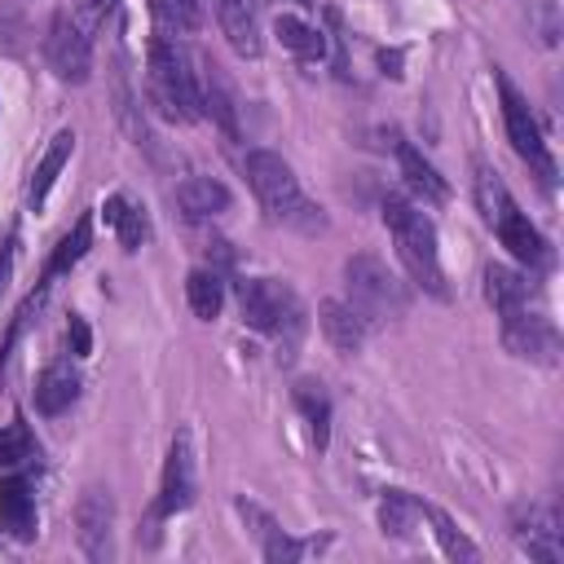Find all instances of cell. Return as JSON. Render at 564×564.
<instances>
[{"label":"cell","mask_w":564,"mask_h":564,"mask_svg":"<svg viewBox=\"0 0 564 564\" xmlns=\"http://www.w3.org/2000/svg\"><path fill=\"white\" fill-rule=\"evenodd\" d=\"M242 172H247V185L260 203V212L273 220V225H286V229H304V234H317L326 225L322 207L304 198L291 163L273 150H251L242 159Z\"/></svg>","instance_id":"1"},{"label":"cell","mask_w":564,"mask_h":564,"mask_svg":"<svg viewBox=\"0 0 564 564\" xmlns=\"http://www.w3.org/2000/svg\"><path fill=\"white\" fill-rule=\"evenodd\" d=\"M145 93H150V106L163 119H176V123L198 119V84H194L189 57H185V48L176 44L172 31H154L150 35V48H145Z\"/></svg>","instance_id":"2"},{"label":"cell","mask_w":564,"mask_h":564,"mask_svg":"<svg viewBox=\"0 0 564 564\" xmlns=\"http://www.w3.org/2000/svg\"><path fill=\"white\" fill-rule=\"evenodd\" d=\"M476 207L485 216V225L498 234V242L524 264V269H542L546 264V238L533 229V220L520 212V203L511 198V189L502 185V176L494 167H476Z\"/></svg>","instance_id":"3"},{"label":"cell","mask_w":564,"mask_h":564,"mask_svg":"<svg viewBox=\"0 0 564 564\" xmlns=\"http://www.w3.org/2000/svg\"><path fill=\"white\" fill-rule=\"evenodd\" d=\"M383 225H388V238H392L397 260L405 264V273H410L423 291H432V295L445 300V273H441L432 220H427L410 198L392 194V198H383Z\"/></svg>","instance_id":"4"},{"label":"cell","mask_w":564,"mask_h":564,"mask_svg":"<svg viewBox=\"0 0 564 564\" xmlns=\"http://www.w3.org/2000/svg\"><path fill=\"white\" fill-rule=\"evenodd\" d=\"M238 308H242V322L251 330H264L282 344L278 361H291L295 357V344H300V330H304V308H300V295L278 282V278H251L238 286Z\"/></svg>","instance_id":"5"},{"label":"cell","mask_w":564,"mask_h":564,"mask_svg":"<svg viewBox=\"0 0 564 564\" xmlns=\"http://www.w3.org/2000/svg\"><path fill=\"white\" fill-rule=\"evenodd\" d=\"M344 282H348V304L366 317V322H388V317H401L410 295L405 286L388 273L383 260L375 256H348L344 264Z\"/></svg>","instance_id":"6"},{"label":"cell","mask_w":564,"mask_h":564,"mask_svg":"<svg viewBox=\"0 0 564 564\" xmlns=\"http://www.w3.org/2000/svg\"><path fill=\"white\" fill-rule=\"evenodd\" d=\"M498 97H502V119H507V137H511L516 154L529 163V172H533L542 185H551V181H555V159H551V150H546L542 132H538V119H533L529 101L520 97V88H516L507 75H498Z\"/></svg>","instance_id":"7"},{"label":"cell","mask_w":564,"mask_h":564,"mask_svg":"<svg viewBox=\"0 0 564 564\" xmlns=\"http://www.w3.org/2000/svg\"><path fill=\"white\" fill-rule=\"evenodd\" d=\"M44 57L53 66L57 79L66 84H84L93 75V35L75 22V13H53L48 35H44Z\"/></svg>","instance_id":"8"},{"label":"cell","mask_w":564,"mask_h":564,"mask_svg":"<svg viewBox=\"0 0 564 564\" xmlns=\"http://www.w3.org/2000/svg\"><path fill=\"white\" fill-rule=\"evenodd\" d=\"M498 330H502V344H507L511 357H520V361H546V366L555 361V348H560L555 326L533 304L511 308V313H498Z\"/></svg>","instance_id":"9"},{"label":"cell","mask_w":564,"mask_h":564,"mask_svg":"<svg viewBox=\"0 0 564 564\" xmlns=\"http://www.w3.org/2000/svg\"><path fill=\"white\" fill-rule=\"evenodd\" d=\"M110 533H115V498L101 485H88L75 502V538L88 560H110Z\"/></svg>","instance_id":"10"},{"label":"cell","mask_w":564,"mask_h":564,"mask_svg":"<svg viewBox=\"0 0 564 564\" xmlns=\"http://www.w3.org/2000/svg\"><path fill=\"white\" fill-rule=\"evenodd\" d=\"M194 502V458H189V436H176L172 449H167V467H163V485H159V502L150 511V538H154V524L163 516H176Z\"/></svg>","instance_id":"11"},{"label":"cell","mask_w":564,"mask_h":564,"mask_svg":"<svg viewBox=\"0 0 564 564\" xmlns=\"http://www.w3.org/2000/svg\"><path fill=\"white\" fill-rule=\"evenodd\" d=\"M238 516L247 520V529H251V538L260 542V555H264L269 564H291V560H300V555L308 551V542L286 538V529H282L264 507H256V502L238 498Z\"/></svg>","instance_id":"12"},{"label":"cell","mask_w":564,"mask_h":564,"mask_svg":"<svg viewBox=\"0 0 564 564\" xmlns=\"http://www.w3.org/2000/svg\"><path fill=\"white\" fill-rule=\"evenodd\" d=\"M194 84H198V110L212 115V123H220L225 137H238V97H234L229 79L220 75V66L203 62L198 75H194Z\"/></svg>","instance_id":"13"},{"label":"cell","mask_w":564,"mask_h":564,"mask_svg":"<svg viewBox=\"0 0 564 564\" xmlns=\"http://www.w3.org/2000/svg\"><path fill=\"white\" fill-rule=\"evenodd\" d=\"M516 538H520V546H524L529 555H538V560H546V564H555V560L564 555L560 520H555V511H546V507H524V511L516 516Z\"/></svg>","instance_id":"14"},{"label":"cell","mask_w":564,"mask_h":564,"mask_svg":"<svg viewBox=\"0 0 564 564\" xmlns=\"http://www.w3.org/2000/svg\"><path fill=\"white\" fill-rule=\"evenodd\" d=\"M216 18L234 53L260 57V0H216Z\"/></svg>","instance_id":"15"},{"label":"cell","mask_w":564,"mask_h":564,"mask_svg":"<svg viewBox=\"0 0 564 564\" xmlns=\"http://www.w3.org/2000/svg\"><path fill=\"white\" fill-rule=\"evenodd\" d=\"M317 322H322V335L330 339V348H339V352H357L366 344V330H370V322L348 300H322Z\"/></svg>","instance_id":"16"},{"label":"cell","mask_w":564,"mask_h":564,"mask_svg":"<svg viewBox=\"0 0 564 564\" xmlns=\"http://www.w3.org/2000/svg\"><path fill=\"white\" fill-rule=\"evenodd\" d=\"M70 150H75V132H70V128H62V132L48 141V150L40 154V163H35V172H31V181H26V203H31V212H40V207H44V198H48V189L57 185V176H62V167H66Z\"/></svg>","instance_id":"17"},{"label":"cell","mask_w":564,"mask_h":564,"mask_svg":"<svg viewBox=\"0 0 564 564\" xmlns=\"http://www.w3.org/2000/svg\"><path fill=\"white\" fill-rule=\"evenodd\" d=\"M75 397H79V375L70 370V361H53L40 370V379H35V410L40 414H48V419L66 414L75 405Z\"/></svg>","instance_id":"18"},{"label":"cell","mask_w":564,"mask_h":564,"mask_svg":"<svg viewBox=\"0 0 564 564\" xmlns=\"http://www.w3.org/2000/svg\"><path fill=\"white\" fill-rule=\"evenodd\" d=\"M176 207L189 216V220H212L229 207V189L216 181V176H189L176 185Z\"/></svg>","instance_id":"19"},{"label":"cell","mask_w":564,"mask_h":564,"mask_svg":"<svg viewBox=\"0 0 564 564\" xmlns=\"http://www.w3.org/2000/svg\"><path fill=\"white\" fill-rule=\"evenodd\" d=\"M485 300L494 304V313H511V308L533 304V286L524 273H516L507 264H489L485 269Z\"/></svg>","instance_id":"20"},{"label":"cell","mask_w":564,"mask_h":564,"mask_svg":"<svg viewBox=\"0 0 564 564\" xmlns=\"http://www.w3.org/2000/svg\"><path fill=\"white\" fill-rule=\"evenodd\" d=\"M397 159H401V172H405V185L423 198V203H445L449 198V185H445V176L414 150V145H397Z\"/></svg>","instance_id":"21"},{"label":"cell","mask_w":564,"mask_h":564,"mask_svg":"<svg viewBox=\"0 0 564 564\" xmlns=\"http://www.w3.org/2000/svg\"><path fill=\"white\" fill-rule=\"evenodd\" d=\"M101 216H106V225L119 234L123 251H141V247H145V238H150V220H145V212H141L137 203H128L123 194H110L106 207H101Z\"/></svg>","instance_id":"22"},{"label":"cell","mask_w":564,"mask_h":564,"mask_svg":"<svg viewBox=\"0 0 564 564\" xmlns=\"http://www.w3.org/2000/svg\"><path fill=\"white\" fill-rule=\"evenodd\" d=\"M0 524L13 538H31V529H35V502H31V489L22 476H9L0 485Z\"/></svg>","instance_id":"23"},{"label":"cell","mask_w":564,"mask_h":564,"mask_svg":"<svg viewBox=\"0 0 564 564\" xmlns=\"http://www.w3.org/2000/svg\"><path fill=\"white\" fill-rule=\"evenodd\" d=\"M419 520H423V502H419L414 494H405V489H383V498H379V529H383L388 538H405Z\"/></svg>","instance_id":"24"},{"label":"cell","mask_w":564,"mask_h":564,"mask_svg":"<svg viewBox=\"0 0 564 564\" xmlns=\"http://www.w3.org/2000/svg\"><path fill=\"white\" fill-rule=\"evenodd\" d=\"M185 300H189L194 317H203V322L220 317V304H225V282H220V273H216V269H194V273L185 278Z\"/></svg>","instance_id":"25"},{"label":"cell","mask_w":564,"mask_h":564,"mask_svg":"<svg viewBox=\"0 0 564 564\" xmlns=\"http://www.w3.org/2000/svg\"><path fill=\"white\" fill-rule=\"evenodd\" d=\"M273 31H278V40H282V44H286L295 57H304V62L326 57V35H322L317 26H308V22L291 18V13H282V18L273 22Z\"/></svg>","instance_id":"26"},{"label":"cell","mask_w":564,"mask_h":564,"mask_svg":"<svg viewBox=\"0 0 564 564\" xmlns=\"http://www.w3.org/2000/svg\"><path fill=\"white\" fill-rule=\"evenodd\" d=\"M88 242H93V220H88V216H79V220L57 238V247H53V256H48V269H44V282H48V278H57V273H66L70 264H79V260H84V251H88Z\"/></svg>","instance_id":"27"},{"label":"cell","mask_w":564,"mask_h":564,"mask_svg":"<svg viewBox=\"0 0 564 564\" xmlns=\"http://www.w3.org/2000/svg\"><path fill=\"white\" fill-rule=\"evenodd\" d=\"M295 405H300V414L308 419L313 445L326 449V441H330V401H326L322 383H295Z\"/></svg>","instance_id":"28"},{"label":"cell","mask_w":564,"mask_h":564,"mask_svg":"<svg viewBox=\"0 0 564 564\" xmlns=\"http://www.w3.org/2000/svg\"><path fill=\"white\" fill-rule=\"evenodd\" d=\"M423 520L432 524V533H436V542H441V551H445L449 560H476V555H480V551H476V546H471V542H467V538L454 529V520H449L441 507L423 502Z\"/></svg>","instance_id":"29"},{"label":"cell","mask_w":564,"mask_h":564,"mask_svg":"<svg viewBox=\"0 0 564 564\" xmlns=\"http://www.w3.org/2000/svg\"><path fill=\"white\" fill-rule=\"evenodd\" d=\"M35 454V441L26 423H0V467H18Z\"/></svg>","instance_id":"30"},{"label":"cell","mask_w":564,"mask_h":564,"mask_svg":"<svg viewBox=\"0 0 564 564\" xmlns=\"http://www.w3.org/2000/svg\"><path fill=\"white\" fill-rule=\"evenodd\" d=\"M40 304H44V286L35 291V295H26L22 300V308L13 313V322H9V330H4V344H0V375L9 370V352H13V344L22 339V330L35 322V313H40Z\"/></svg>","instance_id":"31"},{"label":"cell","mask_w":564,"mask_h":564,"mask_svg":"<svg viewBox=\"0 0 564 564\" xmlns=\"http://www.w3.org/2000/svg\"><path fill=\"white\" fill-rule=\"evenodd\" d=\"M115 4H119V0H75V9H70V13H75V22L93 35V31L115 13Z\"/></svg>","instance_id":"32"},{"label":"cell","mask_w":564,"mask_h":564,"mask_svg":"<svg viewBox=\"0 0 564 564\" xmlns=\"http://www.w3.org/2000/svg\"><path fill=\"white\" fill-rule=\"evenodd\" d=\"M66 344H70V357H88L93 352V330H88V322L79 313H70V322H66Z\"/></svg>","instance_id":"33"},{"label":"cell","mask_w":564,"mask_h":564,"mask_svg":"<svg viewBox=\"0 0 564 564\" xmlns=\"http://www.w3.org/2000/svg\"><path fill=\"white\" fill-rule=\"evenodd\" d=\"M172 4H176L181 26H185V31H194V26H198V18H203V0H172Z\"/></svg>","instance_id":"34"},{"label":"cell","mask_w":564,"mask_h":564,"mask_svg":"<svg viewBox=\"0 0 564 564\" xmlns=\"http://www.w3.org/2000/svg\"><path fill=\"white\" fill-rule=\"evenodd\" d=\"M9 273H13V242L0 247V295H4V286H9Z\"/></svg>","instance_id":"35"},{"label":"cell","mask_w":564,"mask_h":564,"mask_svg":"<svg viewBox=\"0 0 564 564\" xmlns=\"http://www.w3.org/2000/svg\"><path fill=\"white\" fill-rule=\"evenodd\" d=\"M295 4H300V9H313V4H317V0H295Z\"/></svg>","instance_id":"36"}]
</instances>
